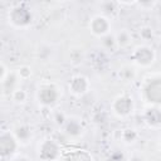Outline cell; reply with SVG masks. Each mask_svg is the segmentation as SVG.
<instances>
[{
	"instance_id": "cell-16",
	"label": "cell",
	"mask_w": 161,
	"mask_h": 161,
	"mask_svg": "<svg viewBox=\"0 0 161 161\" xmlns=\"http://www.w3.org/2000/svg\"><path fill=\"white\" fill-rule=\"evenodd\" d=\"M136 75V70L133 69V67L131 65H123L121 69H119V77L125 80V82H131L133 80Z\"/></svg>"
},
{
	"instance_id": "cell-9",
	"label": "cell",
	"mask_w": 161,
	"mask_h": 161,
	"mask_svg": "<svg viewBox=\"0 0 161 161\" xmlns=\"http://www.w3.org/2000/svg\"><path fill=\"white\" fill-rule=\"evenodd\" d=\"M89 80L84 75H74L68 83V89L74 96H83L89 91Z\"/></svg>"
},
{
	"instance_id": "cell-11",
	"label": "cell",
	"mask_w": 161,
	"mask_h": 161,
	"mask_svg": "<svg viewBox=\"0 0 161 161\" xmlns=\"http://www.w3.org/2000/svg\"><path fill=\"white\" fill-rule=\"evenodd\" d=\"M64 132L69 137H79L83 132V126L78 118L70 117L67 119V122L64 125Z\"/></svg>"
},
{
	"instance_id": "cell-17",
	"label": "cell",
	"mask_w": 161,
	"mask_h": 161,
	"mask_svg": "<svg viewBox=\"0 0 161 161\" xmlns=\"http://www.w3.org/2000/svg\"><path fill=\"white\" fill-rule=\"evenodd\" d=\"M83 52L79 48H72L69 49V62L73 64H80L83 62Z\"/></svg>"
},
{
	"instance_id": "cell-12",
	"label": "cell",
	"mask_w": 161,
	"mask_h": 161,
	"mask_svg": "<svg viewBox=\"0 0 161 161\" xmlns=\"http://www.w3.org/2000/svg\"><path fill=\"white\" fill-rule=\"evenodd\" d=\"M14 136L19 145H26L33 137V131L28 125H20L14 130Z\"/></svg>"
},
{
	"instance_id": "cell-4",
	"label": "cell",
	"mask_w": 161,
	"mask_h": 161,
	"mask_svg": "<svg viewBox=\"0 0 161 161\" xmlns=\"http://www.w3.org/2000/svg\"><path fill=\"white\" fill-rule=\"evenodd\" d=\"M89 30L94 36L103 38L104 35L109 34L111 30V21L106 15L98 14L93 16L89 21Z\"/></svg>"
},
{
	"instance_id": "cell-1",
	"label": "cell",
	"mask_w": 161,
	"mask_h": 161,
	"mask_svg": "<svg viewBox=\"0 0 161 161\" xmlns=\"http://www.w3.org/2000/svg\"><path fill=\"white\" fill-rule=\"evenodd\" d=\"M36 152L39 161H57L60 156L59 145L52 138H45L39 142Z\"/></svg>"
},
{
	"instance_id": "cell-20",
	"label": "cell",
	"mask_w": 161,
	"mask_h": 161,
	"mask_svg": "<svg viewBox=\"0 0 161 161\" xmlns=\"http://www.w3.org/2000/svg\"><path fill=\"white\" fill-rule=\"evenodd\" d=\"M11 98H13V101L16 102V103H24V102L26 101V98H28V94H26V92H25L24 89L16 88V89L11 93Z\"/></svg>"
},
{
	"instance_id": "cell-28",
	"label": "cell",
	"mask_w": 161,
	"mask_h": 161,
	"mask_svg": "<svg viewBox=\"0 0 161 161\" xmlns=\"http://www.w3.org/2000/svg\"><path fill=\"white\" fill-rule=\"evenodd\" d=\"M158 145H160V150H161V137H160V141H158Z\"/></svg>"
},
{
	"instance_id": "cell-24",
	"label": "cell",
	"mask_w": 161,
	"mask_h": 161,
	"mask_svg": "<svg viewBox=\"0 0 161 161\" xmlns=\"http://www.w3.org/2000/svg\"><path fill=\"white\" fill-rule=\"evenodd\" d=\"M116 3H111V1H104V3H101L99 4V8L102 9V10H111V13L112 11H114L116 10Z\"/></svg>"
},
{
	"instance_id": "cell-18",
	"label": "cell",
	"mask_w": 161,
	"mask_h": 161,
	"mask_svg": "<svg viewBox=\"0 0 161 161\" xmlns=\"http://www.w3.org/2000/svg\"><path fill=\"white\" fill-rule=\"evenodd\" d=\"M101 44L103 45V48H106L107 50H113L116 47H117V43H116V36L113 34H107L104 35L103 38H101Z\"/></svg>"
},
{
	"instance_id": "cell-26",
	"label": "cell",
	"mask_w": 161,
	"mask_h": 161,
	"mask_svg": "<svg viewBox=\"0 0 161 161\" xmlns=\"http://www.w3.org/2000/svg\"><path fill=\"white\" fill-rule=\"evenodd\" d=\"M130 161H146L145 157L140 153H133L131 157H130Z\"/></svg>"
},
{
	"instance_id": "cell-22",
	"label": "cell",
	"mask_w": 161,
	"mask_h": 161,
	"mask_svg": "<svg viewBox=\"0 0 161 161\" xmlns=\"http://www.w3.org/2000/svg\"><path fill=\"white\" fill-rule=\"evenodd\" d=\"M53 119H54V123L57 126H63L64 127L68 117H67V114L63 111H55L54 114H53Z\"/></svg>"
},
{
	"instance_id": "cell-19",
	"label": "cell",
	"mask_w": 161,
	"mask_h": 161,
	"mask_svg": "<svg viewBox=\"0 0 161 161\" xmlns=\"http://www.w3.org/2000/svg\"><path fill=\"white\" fill-rule=\"evenodd\" d=\"M70 161H92V156L86 150H78L73 153Z\"/></svg>"
},
{
	"instance_id": "cell-3",
	"label": "cell",
	"mask_w": 161,
	"mask_h": 161,
	"mask_svg": "<svg viewBox=\"0 0 161 161\" xmlns=\"http://www.w3.org/2000/svg\"><path fill=\"white\" fill-rule=\"evenodd\" d=\"M142 93L146 102L152 104H161V78L148 80L145 84Z\"/></svg>"
},
{
	"instance_id": "cell-8",
	"label": "cell",
	"mask_w": 161,
	"mask_h": 161,
	"mask_svg": "<svg viewBox=\"0 0 161 161\" xmlns=\"http://www.w3.org/2000/svg\"><path fill=\"white\" fill-rule=\"evenodd\" d=\"M19 147V142L14 133L3 132L0 136V153L3 157H11Z\"/></svg>"
},
{
	"instance_id": "cell-13",
	"label": "cell",
	"mask_w": 161,
	"mask_h": 161,
	"mask_svg": "<svg viewBox=\"0 0 161 161\" xmlns=\"http://www.w3.org/2000/svg\"><path fill=\"white\" fill-rule=\"evenodd\" d=\"M18 79H20V78H19V75H18L16 72H10V73H9V75L1 82L4 94H11V93L16 89Z\"/></svg>"
},
{
	"instance_id": "cell-27",
	"label": "cell",
	"mask_w": 161,
	"mask_h": 161,
	"mask_svg": "<svg viewBox=\"0 0 161 161\" xmlns=\"http://www.w3.org/2000/svg\"><path fill=\"white\" fill-rule=\"evenodd\" d=\"M14 161H30V160H29L26 156H18Z\"/></svg>"
},
{
	"instance_id": "cell-25",
	"label": "cell",
	"mask_w": 161,
	"mask_h": 161,
	"mask_svg": "<svg viewBox=\"0 0 161 161\" xmlns=\"http://www.w3.org/2000/svg\"><path fill=\"white\" fill-rule=\"evenodd\" d=\"M9 70H8V68L5 67V64L4 63H1V75H0V82H3L8 75H9Z\"/></svg>"
},
{
	"instance_id": "cell-14",
	"label": "cell",
	"mask_w": 161,
	"mask_h": 161,
	"mask_svg": "<svg viewBox=\"0 0 161 161\" xmlns=\"http://www.w3.org/2000/svg\"><path fill=\"white\" fill-rule=\"evenodd\" d=\"M114 36H116V43L118 48H127L132 43V35L126 29L119 30Z\"/></svg>"
},
{
	"instance_id": "cell-2",
	"label": "cell",
	"mask_w": 161,
	"mask_h": 161,
	"mask_svg": "<svg viewBox=\"0 0 161 161\" xmlns=\"http://www.w3.org/2000/svg\"><path fill=\"white\" fill-rule=\"evenodd\" d=\"M155 52L151 47L146 45V44H142V45H138L135 48V50L132 52L131 54V59L132 62L138 65V67H142V68H146V67H150L153 62H155Z\"/></svg>"
},
{
	"instance_id": "cell-6",
	"label": "cell",
	"mask_w": 161,
	"mask_h": 161,
	"mask_svg": "<svg viewBox=\"0 0 161 161\" xmlns=\"http://www.w3.org/2000/svg\"><path fill=\"white\" fill-rule=\"evenodd\" d=\"M112 111L117 117H127L133 111V101L130 96H118L112 103Z\"/></svg>"
},
{
	"instance_id": "cell-10",
	"label": "cell",
	"mask_w": 161,
	"mask_h": 161,
	"mask_svg": "<svg viewBox=\"0 0 161 161\" xmlns=\"http://www.w3.org/2000/svg\"><path fill=\"white\" fill-rule=\"evenodd\" d=\"M143 122L155 130L161 128V108L157 107H148L145 109L143 114Z\"/></svg>"
},
{
	"instance_id": "cell-23",
	"label": "cell",
	"mask_w": 161,
	"mask_h": 161,
	"mask_svg": "<svg viewBox=\"0 0 161 161\" xmlns=\"http://www.w3.org/2000/svg\"><path fill=\"white\" fill-rule=\"evenodd\" d=\"M16 73H18V75H19L20 79H28V78H30V75H31V69H30V67H28V65H23V67H20V68L16 70Z\"/></svg>"
},
{
	"instance_id": "cell-21",
	"label": "cell",
	"mask_w": 161,
	"mask_h": 161,
	"mask_svg": "<svg viewBox=\"0 0 161 161\" xmlns=\"http://www.w3.org/2000/svg\"><path fill=\"white\" fill-rule=\"evenodd\" d=\"M140 36H141V39L145 40V42L151 40V39L153 38V29H152L151 26H147V25L140 28Z\"/></svg>"
},
{
	"instance_id": "cell-7",
	"label": "cell",
	"mask_w": 161,
	"mask_h": 161,
	"mask_svg": "<svg viewBox=\"0 0 161 161\" xmlns=\"http://www.w3.org/2000/svg\"><path fill=\"white\" fill-rule=\"evenodd\" d=\"M59 99V91L55 86L53 84H47L43 86L38 91V101L45 107H52L54 106Z\"/></svg>"
},
{
	"instance_id": "cell-15",
	"label": "cell",
	"mask_w": 161,
	"mask_h": 161,
	"mask_svg": "<svg viewBox=\"0 0 161 161\" xmlns=\"http://www.w3.org/2000/svg\"><path fill=\"white\" fill-rule=\"evenodd\" d=\"M137 137H138V135H137V132H136L133 128H125V130H122V132H121V138H122V141H123L125 143H127V145L135 143L136 140H137Z\"/></svg>"
},
{
	"instance_id": "cell-5",
	"label": "cell",
	"mask_w": 161,
	"mask_h": 161,
	"mask_svg": "<svg viewBox=\"0 0 161 161\" xmlns=\"http://www.w3.org/2000/svg\"><path fill=\"white\" fill-rule=\"evenodd\" d=\"M31 21V14L29 9L19 5L10 10L9 13V23H11L16 28H24L29 25Z\"/></svg>"
}]
</instances>
